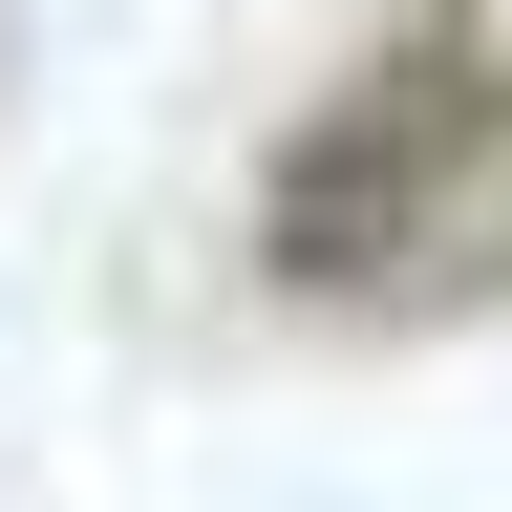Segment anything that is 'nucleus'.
I'll use <instances>...</instances> for the list:
<instances>
[{"label": "nucleus", "instance_id": "obj_1", "mask_svg": "<svg viewBox=\"0 0 512 512\" xmlns=\"http://www.w3.org/2000/svg\"><path fill=\"white\" fill-rule=\"evenodd\" d=\"M470 150H491V64H470V43L363 64V86H342V107L278 150V214H256V235H278V278H363V256L406 235V214H427Z\"/></svg>", "mask_w": 512, "mask_h": 512}]
</instances>
